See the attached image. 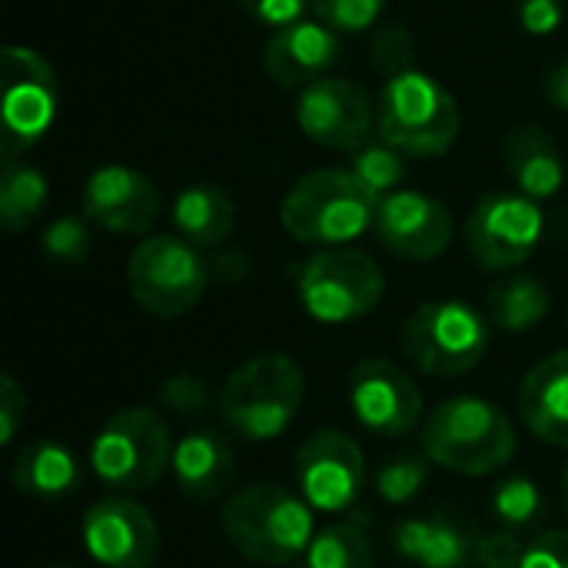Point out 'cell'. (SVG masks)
Returning a JSON list of instances; mask_svg holds the SVG:
<instances>
[{"label":"cell","mask_w":568,"mask_h":568,"mask_svg":"<svg viewBox=\"0 0 568 568\" xmlns=\"http://www.w3.org/2000/svg\"><path fill=\"white\" fill-rule=\"evenodd\" d=\"M493 513H496V519L503 523V529H509V532L536 529V526L546 519L542 489H539L532 479H526V476H513V479H506V483L496 486Z\"/></svg>","instance_id":"83f0119b"},{"label":"cell","mask_w":568,"mask_h":568,"mask_svg":"<svg viewBox=\"0 0 568 568\" xmlns=\"http://www.w3.org/2000/svg\"><path fill=\"white\" fill-rule=\"evenodd\" d=\"M57 116V73L30 47L3 50V163H17Z\"/></svg>","instance_id":"30bf717a"},{"label":"cell","mask_w":568,"mask_h":568,"mask_svg":"<svg viewBox=\"0 0 568 568\" xmlns=\"http://www.w3.org/2000/svg\"><path fill=\"white\" fill-rule=\"evenodd\" d=\"M349 170L383 200L389 193L399 190V183L406 180V160L396 146L389 143H363L349 163Z\"/></svg>","instance_id":"f546056e"},{"label":"cell","mask_w":568,"mask_h":568,"mask_svg":"<svg viewBox=\"0 0 568 568\" xmlns=\"http://www.w3.org/2000/svg\"><path fill=\"white\" fill-rule=\"evenodd\" d=\"M296 290L313 320L353 323L379 306L386 280L373 256L359 250L329 246L300 266Z\"/></svg>","instance_id":"9c48e42d"},{"label":"cell","mask_w":568,"mask_h":568,"mask_svg":"<svg viewBox=\"0 0 568 568\" xmlns=\"http://www.w3.org/2000/svg\"><path fill=\"white\" fill-rule=\"evenodd\" d=\"M566 17V0H519V23L532 37H549Z\"/></svg>","instance_id":"74e56055"},{"label":"cell","mask_w":568,"mask_h":568,"mask_svg":"<svg viewBox=\"0 0 568 568\" xmlns=\"http://www.w3.org/2000/svg\"><path fill=\"white\" fill-rule=\"evenodd\" d=\"M240 7H243L253 20H260V23L280 30V27H290V23L303 20L310 0H240Z\"/></svg>","instance_id":"f35d334b"},{"label":"cell","mask_w":568,"mask_h":568,"mask_svg":"<svg viewBox=\"0 0 568 568\" xmlns=\"http://www.w3.org/2000/svg\"><path fill=\"white\" fill-rule=\"evenodd\" d=\"M506 166L529 200H549L562 190L566 163L556 140L542 126H516L506 133Z\"/></svg>","instance_id":"7402d4cb"},{"label":"cell","mask_w":568,"mask_h":568,"mask_svg":"<svg viewBox=\"0 0 568 568\" xmlns=\"http://www.w3.org/2000/svg\"><path fill=\"white\" fill-rule=\"evenodd\" d=\"M126 286L140 310L160 320H176L203 300L210 270L193 243L180 236H150L126 263Z\"/></svg>","instance_id":"ba28073f"},{"label":"cell","mask_w":568,"mask_h":568,"mask_svg":"<svg viewBox=\"0 0 568 568\" xmlns=\"http://www.w3.org/2000/svg\"><path fill=\"white\" fill-rule=\"evenodd\" d=\"M47 206V180L27 163H3L0 176V223L10 233H23Z\"/></svg>","instance_id":"4316f807"},{"label":"cell","mask_w":568,"mask_h":568,"mask_svg":"<svg viewBox=\"0 0 568 568\" xmlns=\"http://www.w3.org/2000/svg\"><path fill=\"white\" fill-rule=\"evenodd\" d=\"M296 123L320 146L359 150L373 130V103L356 80L323 77L300 93Z\"/></svg>","instance_id":"9a60e30c"},{"label":"cell","mask_w":568,"mask_h":568,"mask_svg":"<svg viewBox=\"0 0 568 568\" xmlns=\"http://www.w3.org/2000/svg\"><path fill=\"white\" fill-rule=\"evenodd\" d=\"M376 126L383 143L406 156H443L463 126L456 97L429 73L409 70L379 90Z\"/></svg>","instance_id":"5b68a950"},{"label":"cell","mask_w":568,"mask_h":568,"mask_svg":"<svg viewBox=\"0 0 568 568\" xmlns=\"http://www.w3.org/2000/svg\"><path fill=\"white\" fill-rule=\"evenodd\" d=\"M10 479L23 496L63 499L83 483V469H80V459L73 456V449H67L63 443L37 439L17 453V459L10 466Z\"/></svg>","instance_id":"603a6c76"},{"label":"cell","mask_w":568,"mask_h":568,"mask_svg":"<svg viewBox=\"0 0 568 568\" xmlns=\"http://www.w3.org/2000/svg\"><path fill=\"white\" fill-rule=\"evenodd\" d=\"M220 523L226 542L260 566H293L316 539L313 506L276 483H253L233 493Z\"/></svg>","instance_id":"6da1fadb"},{"label":"cell","mask_w":568,"mask_h":568,"mask_svg":"<svg viewBox=\"0 0 568 568\" xmlns=\"http://www.w3.org/2000/svg\"><path fill=\"white\" fill-rule=\"evenodd\" d=\"M310 10L336 33H359L383 17L386 0H310Z\"/></svg>","instance_id":"836d02e7"},{"label":"cell","mask_w":568,"mask_h":568,"mask_svg":"<svg viewBox=\"0 0 568 568\" xmlns=\"http://www.w3.org/2000/svg\"><path fill=\"white\" fill-rule=\"evenodd\" d=\"M373 230L393 256L409 263H429L443 256L453 243L449 210L416 190H396L383 196Z\"/></svg>","instance_id":"2e32d148"},{"label":"cell","mask_w":568,"mask_h":568,"mask_svg":"<svg viewBox=\"0 0 568 568\" xmlns=\"http://www.w3.org/2000/svg\"><path fill=\"white\" fill-rule=\"evenodd\" d=\"M339 60V33L306 17L290 27H280L263 47V70L283 90H306L320 83Z\"/></svg>","instance_id":"ac0fdd59"},{"label":"cell","mask_w":568,"mask_h":568,"mask_svg":"<svg viewBox=\"0 0 568 568\" xmlns=\"http://www.w3.org/2000/svg\"><path fill=\"white\" fill-rule=\"evenodd\" d=\"M293 476L313 509L346 513L366 486V459L353 436L339 429H320L300 446Z\"/></svg>","instance_id":"7c38bea8"},{"label":"cell","mask_w":568,"mask_h":568,"mask_svg":"<svg viewBox=\"0 0 568 568\" xmlns=\"http://www.w3.org/2000/svg\"><path fill=\"white\" fill-rule=\"evenodd\" d=\"M87 552L103 568H153L160 562V526L133 496H110L83 516Z\"/></svg>","instance_id":"4fadbf2b"},{"label":"cell","mask_w":568,"mask_h":568,"mask_svg":"<svg viewBox=\"0 0 568 568\" xmlns=\"http://www.w3.org/2000/svg\"><path fill=\"white\" fill-rule=\"evenodd\" d=\"M349 406L369 433L386 439L409 436L423 419V393L393 359H363L349 373Z\"/></svg>","instance_id":"5bb4252c"},{"label":"cell","mask_w":568,"mask_h":568,"mask_svg":"<svg viewBox=\"0 0 568 568\" xmlns=\"http://www.w3.org/2000/svg\"><path fill=\"white\" fill-rule=\"evenodd\" d=\"M416 60V37L409 27L403 23H383L373 30V43H369V63L386 77H399L409 73Z\"/></svg>","instance_id":"4dcf8cb0"},{"label":"cell","mask_w":568,"mask_h":568,"mask_svg":"<svg viewBox=\"0 0 568 568\" xmlns=\"http://www.w3.org/2000/svg\"><path fill=\"white\" fill-rule=\"evenodd\" d=\"M173 476H176V489L190 503L223 499L236 479V459L230 443L216 433L183 436L173 449Z\"/></svg>","instance_id":"44dd1931"},{"label":"cell","mask_w":568,"mask_h":568,"mask_svg":"<svg viewBox=\"0 0 568 568\" xmlns=\"http://www.w3.org/2000/svg\"><path fill=\"white\" fill-rule=\"evenodd\" d=\"M562 493H566V509H568V466H566V479H562Z\"/></svg>","instance_id":"7bdbcfd3"},{"label":"cell","mask_w":568,"mask_h":568,"mask_svg":"<svg viewBox=\"0 0 568 568\" xmlns=\"http://www.w3.org/2000/svg\"><path fill=\"white\" fill-rule=\"evenodd\" d=\"M306 568H376V546L369 536V519L363 513L326 526L316 532Z\"/></svg>","instance_id":"484cf974"},{"label":"cell","mask_w":568,"mask_h":568,"mask_svg":"<svg viewBox=\"0 0 568 568\" xmlns=\"http://www.w3.org/2000/svg\"><path fill=\"white\" fill-rule=\"evenodd\" d=\"M396 552L416 568L479 566V536L449 516L406 519L396 529Z\"/></svg>","instance_id":"ffe728a7"},{"label":"cell","mask_w":568,"mask_h":568,"mask_svg":"<svg viewBox=\"0 0 568 568\" xmlns=\"http://www.w3.org/2000/svg\"><path fill=\"white\" fill-rule=\"evenodd\" d=\"M399 346L403 356L426 376H466L486 359L489 329L469 303L433 300L403 323Z\"/></svg>","instance_id":"52a82bcc"},{"label":"cell","mask_w":568,"mask_h":568,"mask_svg":"<svg viewBox=\"0 0 568 568\" xmlns=\"http://www.w3.org/2000/svg\"><path fill=\"white\" fill-rule=\"evenodd\" d=\"M486 310L496 329L506 333H526L532 326H539L549 313V293L546 286L529 276V273H513L506 280H499L489 296H486Z\"/></svg>","instance_id":"d4e9b609"},{"label":"cell","mask_w":568,"mask_h":568,"mask_svg":"<svg viewBox=\"0 0 568 568\" xmlns=\"http://www.w3.org/2000/svg\"><path fill=\"white\" fill-rule=\"evenodd\" d=\"M523 568H568V529L539 532L526 549Z\"/></svg>","instance_id":"8d00e7d4"},{"label":"cell","mask_w":568,"mask_h":568,"mask_svg":"<svg viewBox=\"0 0 568 568\" xmlns=\"http://www.w3.org/2000/svg\"><path fill=\"white\" fill-rule=\"evenodd\" d=\"M40 246H43V256L50 263L80 266L90 256V230H87V220H80V216H57L43 230Z\"/></svg>","instance_id":"1f68e13d"},{"label":"cell","mask_w":568,"mask_h":568,"mask_svg":"<svg viewBox=\"0 0 568 568\" xmlns=\"http://www.w3.org/2000/svg\"><path fill=\"white\" fill-rule=\"evenodd\" d=\"M542 90H546V100H549L556 110H566L568 113V57H562L559 63L549 67Z\"/></svg>","instance_id":"60d3db41"},{"label":"cell","mask_w":568,"mask_h":568,"mask_svg":"<svg viewBox=\"0 0 568 568\" xmlns=\"http://www.w3.org/2000/svg\"><path fill=\"white\" fill-rule=\"evenodd\" d=\"M306 376L286 353H260L246 359L220 393V416L226 429L246 443L280 439L300 416Z\"/></svg>","instance_id":"3957f363"},{"label":"cell","mask_w":568,"mask_h":568,"mask_svg":"<svg viewBox=\"0 0 568 568\" xmlns=\"http://www.w3.org/2000/svg\"><path fill=\"white\" fill-rule=\"evenodd\" d=\"M173 223L193 246H223L236 226V206L220 186H190L173 203Z\"/></svg>","instance_id":"cb8c5ba5"},{"label":"cell","mask_w":568,"mask_h":568,"mask_svg":"<svg viewBox=\"0 0 568 568\" xmlns=\"http://www.w3.org/2000/svg\"><path fill=\"white\" fill-rule=\"evenodd\" d=\"M526 542L519 539V532L499 529L479 539V566L483 568H523L526 559Z\"/></svg>","instance_id":"e575fe53"},{"label":"cell","mask_w":568,"mask_h":568,"mask_svg":"<svg viewBox=\"0 0 568 568\" xmlns=\"http://www.w3.org/2000/svg\"><path fill=\"white\" fill-rule=\"evenodd\" d=\"M213 403H220L210 389V383L196 373H176L160 386V406L180 419L203 416Z\"/></svg>","instance_id":"d6a6232c"},{"label":"cell","mask_w":568,"mask_h":568,"mask_svg":"<svg viewBox=\"0 0 568 568\" xmlns=\"http://www.w3.org/2000/svg\"><path fill=\"white\" fill-rule=\"evenodd\" d=\"M519 416L549 446L568 449V349L546 356L519 386Z\"/></svg>","instance_id":"d6986e66"},{"label":"cell","mask_w":568,"mask_h":568,"mask_svg":"<svg viewBox=\"0 0 568 568\" xmlns=\"http://www.w3.org/2000/svg\"><path fill=\"white\" fill-rule=\"evenodd\" d=\"M40 568H70V566H40Z\"/></svg>","instance_id":"ee69618b"},{"label":"cell","mask_w":568,"mask_h":568,"mask_svg":"<svg viewBox=\"0 0 568 568\" xmlns=\"http://www.w3.org/2000/svg\"><path fill=\"white\" fill-rule=\"evenodd\" d=\"M206 270H210V280L213 283H243L253 270V260L246 250H216L210 260H206Z\"/></svg>","instance_id":"ab89813d"},{"label":"cell","mask_w":568,"mask_h":568,"mask_svg":"<svg viewBox=\"0 0 568 568\" xmlns=\"http://www.w3.org/2000/svg\"><path fill=\"white\" fill-rule=\"evenodd\" d=\"M546 236L559 246H568V206H562L559 213H552L546 220Z\"/></svg>","instance_id":"b9f144b4"},{"label":"cell","mask_w":568,"mask_h":568,"mask_svg":"<svg viewBox=\"0 0 568 568\" xmlns=\"http://www.w3.org/2000/svg\"><path fill=\"white\" fill-rule=\"evenodd\" d=\"M90 463L97 479L120 496L153 489L173 463L170 429L163 416L150 406L120 409L97 433L90 446Z\"/></svg>","instance_id":"8992f818"},{"label":"cell","mask_w":568,"mask_h":568,"mask_svg":"<svg viewBox=\"0 0 568 568\" xmlns=\"http://www.w3.org/2000/svg\"><path fill=\"white\" fill-rule=\"evenodd\" d=\"M546 236V216L526 193H489L466 220V243L483 270L523 266Z\"/></svg>","instance_id":"8fae6325"},{"label":"cell","mask_w":568,"mask_h":568,"mask_svg":"<svg viewBox=\"0 0 568 568\" xmlns=\"http://www.w3.org/2000/svg\"><path fill=\"white\" fill-rule=\"evenodd\" d=\"M423 446L426 456L443 469L459 476H489L513 459L516 429L496 403L456 396L426 416Z\"/></svg>","instance_id":"277c9868"},{"label":"cell","mask_w":568,"mask_h":568,"mask_svg":"<svg viewBox=\"0 0 568 568\" xmlns=\"http://www.w3.org/2000/svg\"><path fill=\"white\" fill-rule=\"evenodd\" d=\"M379 196L339 166L300 176L280 206L283 230L306 246H343L376 223Z\"/></svg>","instance_id":"7a4b0ae2"},{"label":"cell","mask_w":568,"mask_h":568,"mask_svg":"<svg viewBox=\"0 0 568 568\" xmlns=\"http://www.w3.org/2000/svg\"><path fill=\"white\" fill-rule=\"evenodd\" d=\"M83 216L106 233L140 236L160 216V190L130 166H100L83 186Z\"/></svg>","instance_id":"e0dca14e"},{"label":"cell","mask_w":568,"mask_h":568,"mask_svg":"<svg viewBox=\"0 0 568 568\" xmlns=\"http://www.w3.org/2000/svg\"><path fill=\"white\" fill-rule=\"evenodd\" d=\"M429 463L433 459L426 453H413V449L386 459L379 466V473H376V493L393 506H403V503L416 499L419 489L429 483Z\"/></svg>","instance_id":"f1b7e54d"},{"label":"cell","mask_w":568,"mask_h":568,"mask_svg":"<svg viewBox=\"0 0 568 568\" xmlns=\"http://www.w3.org/2000/svg\"><path fill=\"white\" fill-rule=\"evenodd\" d=\"M27 419V393L13 376L0 379V446H10Z\"/></svg>","instance_id":"d590c367"}]
</instances>
